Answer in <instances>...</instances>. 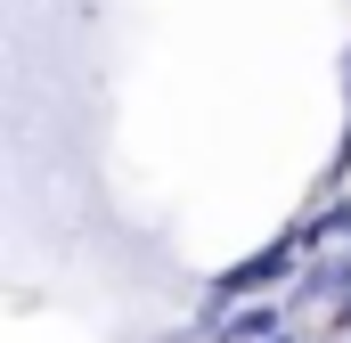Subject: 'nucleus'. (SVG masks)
Here are the masks:
<instances>
[{
    "label": "nucleus",
    "mask_w": 351,
    "mask_h": 343,
    "mask_svg": "<svg viewBox=\"0 0 351 343\" xmlns=\"http://www.w3.org/2000/svg\"><path fill=\"white\" fill-rule=\"evenodd\" d=\"M213 343H278V303H245V311H229V327Z\"/></svg>",
    "instance_id": "f257e3e1"
},
{
    "label": "nucleus",
    "mask_w": 351,
    "mask_h": 343,
    "mask_svg": "<svg viewBox=\"0 0 351 343\" xmlns=\"http://www.w3.org/2000/svg\"><path fill=\"white\" fill-rule=\"evenodd\" d=\"M335 286H351V254H335V261H311V270H302V294H311V303H327Z\"/></svg>",
    "instance_id": "f03ea898"
},
{
    "label": "nucleus",
    "mask_w": 351,
    "mask_h": 343,
    "mask_svg": "<svg viewBox=\"0 0 351 343\" xmlns=\"http://www.w3.org/2000/svg\"><path fill=\"white\" fill-rule=\"evenodd\" d=\"M278 343H294V335H278Z\"/></svg>",
    "instance_id": "7ed1b4c3"
}]
</instances>
